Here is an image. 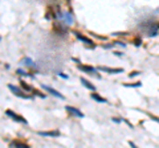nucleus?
Returning a JSON list of instances; mask_svg holds the SVG:
<instances>
[{"label":"nucleus","mask_w":159,"mask_h":148,"mask_svg":"<svg viewBox=\"0 0 159 148\" xmlns=\"http://www.w3.org/2000/svg\"><path fill=\"white\" fill-rule=\"evenodd\" d=\"M23 64H24V65H27V66H29V68H33V69H36V64L33 62V61H32L29 57L24 58V60H23Z\"/></svg>","instance_id":"ddd939ff"},{"label":"nucleus","mask_w":159,"mask_h":148,"mask_svg":"<svg viewBox=\"0 0 159 148\" xmlns=\"http://www.w3.org/2000/svg\"><path fill=\"white\" fill-rule=\"evenodd\" d=\"M142 83L141 82H135V83H125L126 87H141Z\"/></svg>","instance_id":"dca6fc26"},{"label":"nucleus","mask_w":159,"mask_h":148,"mask_svg":"<svg viewBox=\"0 0 159 148\" xmlns=\"http://www.w3.org/2000/svg\"><path fill=\"white\" fill-rule=\"evenodd\" d=\"M150 118H151V119H154V120H155V122H158V123H159V118H156V117H153V115H151Z\"/></svg>","instance_id":"5701e85b"},{"label":"nucleus","mask_w":159,"mask_h":148,"mask_svg":"<svg viewBox=\"0 0 159 148\" xmlns=\"http://www.w3.org/2000/svg\"><path fill=\"white\" fill-rule=\"evenodd\" d=\"M80 81H81V82H82V85H84L86 89H89V90H92V91H95V86L93 85L92 82H89V81H88L86 78L81 77V78H80Z\"/></svg>","instance_id":"9b49d317"},{"label":"nucleus","mask_w":159,"mask_h":148,"mask_svg":"<svg viewBox=\"0 0 159 148\" xmlns=\"http://www.w3.org/2000/svg\"><path fill=\"white\" fill-rule=\"evenodd\" d=\"M0 40H1V37H0Z\"/></svg>","instance_id":"b1692460"},{"label":"nucleus","mask_w":159,"mask_h":148,"mask_svg":"<svg viewBox=\"0 0 159 148\" xmlns=\"http://www.w3.org/2000/svg\"><path fill=\"white\" fill-rule=\"evenodd\" d=\"M74 34H76V37H77L80 41H82V43H85V44H88V45H90L92 48H94V44H93V41L90 40V38H88L86 36H84V34H81V33H78V32H74Z\"/></svg>","instance_id":"6e6552de"},{"label":"nucleus","mask_w":159,"mask_h":148,"mask_svg":"<svg viewBox=\"0 0 159 148\" xmlns=\"http://www.w3.org/2000/svg\"><path fill=\"white\" fill-rule=\"evenodd\" d=\"M65 110H67L70 115H73V117H77V118H84L85 117L82 111H80L76 107H72V106H65Z\"/></svg>","instance_id":"39448f33"},{"label":"nucleus","mask_w":159,"mask_h":148,"mask_svg":"<svg viewBox=\"0 0 159 148\" xmlns=\"http://www.w3.org/2000/svg\"><path fill=\"white\" fill-rule=\"evenodd\" d=\"M41 86H43V89H44V90H46V91H48V93H49V94H52L53 97H57V98H60V99H65V97H64V95L61 94L60 91L55 90V89H53V87H50V86H48V85H44V83H43V85H41Z\"/></svg>","instance_id":"20e7f679"},{"label":"nucleus","mask_w":159,"mask_h":148,"mask_svg":"<svg viewBox=\"0 0 159 148\" xmlns=\"http://www.w3.org/2000/svg\"><path fill=\"white\" fill-rule=\"evenodd\" d=\"M21 87H23L24 89V90H27V91H32V87H31V86H29V85H27V82H25V81H21Z\"/></svg>","instance_id":"2eb2a0df"},{"label":"nucleus","mask_w":159,"mask_h":148,"mask_svg":"<svg viewBox=\"0 0 159 148\" xmlns=\"http://www.w3.org/2000/svg\"><path fill=\"white\" fill-rule=\"evenodd\" d=\"M141 44H142L141 38H135V40H134V45L135 46H141Z\"/></svg>","instance_id":"a211bd4d"},{"label":"nucleus","mask_w":159,"mask_h":148,"mask_svg":"<svg viewBox=\"0 0 159 148\" xmlns=\"http://www.w3.org/2000/svg\"><path fill=\"white\" fill-rule=\"evenodd\" d=\"M9 147H18V148H28L29 145L27 143H23L20 140H13V142L9 143Z\"/></svg>","instance_id":"9d476101"},{"label":"nucleus","mask_w":159,"mask_h":148,"mask_svg":"<svg viewBox=\"0 0 159 148\" xmlns=\"http://www.w3.org/2000/svg\"><path fill=\"white\" fill-rule=\"evenodd\" d=\"M6 115L7 117H9L11 119H13V120H16L18 123H23V124H28V122H27V119L25 118H23L21 115H19V114H16L15 111H12V110H6Z\"/></svg>","instance_id":"7ed1b4c3"},{"label":"nucleus","mask_w":159,"mask_h":148,"mask_svg":"<svg viewBox=\"0 0 159 148\" xmlns=\"http://www.w3.org/2000/svg\"><path fill=\"white\" fill-rule=\"evenodd\" d=\"M139 74H141V73H139V71H133V73H130V74H129V77H131V78H133V77H135V75H139Z\"/></svg>","instance_id":"6ab92c4d"},{"label":"nucleus","mask_w":159,"mask_h":148,"mask_svg":"<svg viewBox=\"0 0 159 148\" xmlns=\"http://www.w3.org/2000/svg\"><path fill=\"white\" fill-rule=\"evenodd\" d=\"M57 15H58V20H61L64 24H67V25H72L73 24V16L69 13V12L62 13L60 9H57Z\"/></svg>","instance_id":"f03ea898"},{"label":"nucleus","mask_w":159,"mask_h":148,"mask_svg":"<svg viewBox=\"0 0 159 148\" xmlns=\"http://www.w3.org/2000/svg\"><path fill=\"white\" fill-rule=\"evenodd\" d=\"M16 73L19 74V75H24V77H33V75H32L31 73H28V71H25V70H23V69H18V70H16Z\"/></svg>","instance_id":"4468645a"},{"label":"nucleus","mask_w":159,"mask_h":148,"mask_svg":"<svg viewBox=\"0 0 159 148\" xmlns=\"http://www.w3.org/2000/svg\"><path fill=\"white\" fill-rule=\"evenodd\" d=\"M77 68L80 69L81 71H84V73H88V74H97V69L93 68V66H89V65H81V64H78Z\"/></svg>","instance_id":"0eeeda50"},{"label":"nucleus","mask_w":159,"mask_h":148,"mask_svg":"<svg viewBox=\"0 0 159 148\" xmlns=\"http://www.w3.org/2000/svg\"><path fill=\"white\" fill-rule=\"evenodd\" d=\"M97 70H101V71H106L109 74H118V73H122L123 69L121 68H107V66H99Z\"/></svg>","instance_id":"423d86ee"},{"label":"nucleus","mask_w":159,"mask_h":148,"mask_svg":"<svg viewBox=\"0 0 159 148\" xmlns=\"http://www.w3.org/2000/svg\"><path fill=\"white\" fill-rule=\"evenodd\" d=\"M8 89L13 93L16 97H19V98H23V99H32V95H28V94H25V91L24 90H21V89H19V87H16L15 85H8Z\"/></svg>","instance_id":"f257e3e1"},{"label":"nucleus","mask_w":159,"mask_h":148,"mask_svg":"<svg viewBox=\"0 0 159 148\" xmlns=\"http://www.w3.org/2000/svg\"><path fill=\"white\" fill-rule=\"evenodd\" d=\"M32 91H33V93H35L36 95H39V97H41V98H45V94H43V93H41V91H37V90H33V89H32Z\"/></svg>","instance_id":"f3484780"},{"label":"nucleus","mask_w":159,"mask_h":148,"mask_svg":"<svg viewBox=\"0 0 159 148\" xmlns=\"http://www.w3.org/2000/svg\"><path fill=\"white\" fill-rule=\"evenodd\" d=\"M90 97H92L93 99L95 101V102H98V103H107V101L105 99V98H102L101 95H98L97 93H93V94H90Z\"/></svg>","instance_id":"f8f14e48"},{"label":"nucleus","mask_w":159,"mask_h":148,"mask_svg":"<svg viewBox=\"0 0 159 148\" xmlns=\"http://www.w3.org/2000/svg\"><path fill=\"white\" fill-rule=\"evenodd\" d=\"M111 120H113L114 123H121V122H122V119H121V118H113V119H111Z\"/></svg>","instance_id":"412c9836"},{"label":"nucleus","mask_w":159,"mask_h":148,"mask_svg":"<svg viewBox=\"0 0 159 148\" xmlns=\"http://www.w3.org/2000/svg\"><path fill=\"white\" fill-rule=\"evenodd\" d=\"M116 44H117V45H121L122 48H125V46H126V45H125L123 43H121V41H116Z\"/></svg>","instance_id":"4be33fe9"},{"label":"nucleus","mask_w":159,"mask_h":148,"mask_svg":"<svg viewBox=\"0 0 159 148\" xmlns=\"http://www.w3.org/2000/svg\"><path fill=\"white\" fill-rule=\"evenodd\" d=\"M57 75H60V77L64 78V80H68V78H69V77L67 75V74H64V73H57Z\"/></svg>","instance_id":"aec40b11"},{"label":"nucleus","mask_w":159,"mask_h":148,"mask_svg":"<svg viewBox=\"0 0 159 148\" xmlns=\"http://www.w3.org/2000/svg\"><path fill=\"white\" fill-rule=\"evenodd\" d=\"M40 136H50V138H57L60 136V131L55 130V131H39Z\"/></svg>","instance_id":"1a4fd4ad"}]
</instances>
